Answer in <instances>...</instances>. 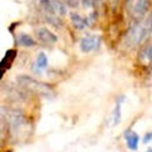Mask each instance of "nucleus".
<instances>
[{
  "label": "nucleus",
  "mask_w": 152,
  "mask_h": 152,
  "mask_svg": "<svg viewBox=\"0 0 152 152\" xmlns=\"http://www.w3.org/2000/svg\"><path fill=\"white\" fill-rule=\"evenodd\" d=\"M94 15H95V14L93 13V14H90L89 17L83 18L77 13H71L70 14V19H71V23H72V26L76 28V29L81 31V29H85L86 27L90 26V23L94 20Z\"/></svg>",
  "instance_id": "nucleus-5"
},
{
  "label": "nucleus",
  "mask_w": 152,
  "mask_h": 152,
  "mask_svg": "<svg viewBox=\"0 0 152 152\" xmlns=\"http://www.w3.org/2000/svg\"><path fill=\"white\" fill-rule=\"evenodd\" d=\"M3 118L7 121L8 128L13 136L19 134V132L26 126V117L19 109H5V114L3 113Z\"/></svg>",
  "instance_id": "nucleus-2"
},
{
  "label": "nucleus",
  "mask_w": 152,
  "mask_h": 152,
  "mask_svg": "<svg viewBox=\"0 0 152 152\" xmlns=\"http://www.w3.org/2000/svg\"><path fill=\"white\" fill-rule=\"evenodd\" d=\"M17 45L20 47H33L36 45L34 39L29 36V34H24V33H20V34L17 36Z\"/></svg>",
  "instance_id": "nucleus-11"
},
{
  "label": "nucleus",
  "mask_w": 152,
  "mask_h": 152,
  "mask_svg": "<svg viewBox=\"0 0 152 152\" xmlns=\"http://www.w3.org/2000/svg\"><path fill=\"white\" fill-rule=\"evenodd\" d=\"M151 141H152V132H147L143 137V140H142V142H143L145 145H147V143H150Z\"/></svg>",
  "instance_id": "nucleus-15"
},
{
  "label": "nucleus",
  "mask_w": 152,
  "mask_h": 152,
  "mask_svg": "<svg viewBox=\"0 0 152 152\" xmlns=\"http://www.w3.org/2000/svg\"><path fill=\"white\" fill-rule=\"evenodd\" d=\"M52 3H53V8L56 10V14H58L61 17L67 14V8H66V4L64 0H52Z\"/></svg>",
  "instance_id": "nucleus-12"
},
{
  "label": "nucleus",
  "mask_w": 152,
  "mask_h": 152,
  "mask_svg": "<svg viewBox=\"0 0 152 152\" xmlns=\"http://www.w3.org/2000/svg\"><path fill=\"white\" fill-rule=\"evenodd\" d=\"M41 1V5L43 8L45 13L47 15H55L56 14V10L53 8V3H52V0H39Z\"/></svg>",
  "instance_id": "nucleus-13"
},
{
  "label": "nucleus",
  "mask_w": 152,
  "mask_h": 152,
  "mask_svg": "<svg viewBox=\"0 0 152 152\" xmlns=\"http://www.w3.org/2000/svg\"><path fill=\"white\" fill-rule=\"evenodd\" d=\"M123 137H124V141L127 143L128 150H131V151H137L138 150V143H140L138 133L132 131V129H127L124 132V134H123Z\"/></svg>",
  "instance_id": "nucleus-7"
},
{
  "label": "nucleus",
  "mask_w": 152,
  "mask_h": 152,
  "mask_svg": "<svg viewBox=\"0 0 152 152\" xmlns=\"http://www.w3.org/2000/svg\"><path fill=\"white\" fill-rule=\"evenodd\" d=\"M140 58L143 61V62H150V61H152V43L142 50Z\"/></svg>",
  "instance_id": "nucleus-14"
},
{
  "label": "nucleus",
  "mask_w": 152,
  "mask_h": 152,
  "mask_svg": "<svg viewBox=\"0 0 152 152\" xmlns=\"http://www.w3.org/2000/svg\"><path fill=\"white\" fill-rule=\"evenodd\" d=\"M109 1H110V4L114 7V5H115V3H117V0H109Z\"/></svg>",
  "instance_id": "nucleus-18"
},
{
  "label": "nucleus",
  "mask_w": 152,
  "mask_h": 152,
  "mask_svg": "<svg viewBox=\"0 0 152 152\" xmlns=\"http://www.w3.org/2000/svg\"><path fill=\"white\" fill-rule=\"evenodd\" d=\"M148 36H150V32L146 28L145 23L140 22V23H137V24H134L129 31H128L124 41H126V43H127L128 47H133L136 45L142 43V42H143Z\"/></svg>",
  "instance_id": "nucleus-3"
},
{
  "label": "nucleus",
  "mask_w": 152,
  "mask_h": 152,
  "mask_svg": "<svg viewBox=\"0 0 152 152\" xmlns=\"http://www.w3.org/2000/svg\"><path fill=\"white\" fill-rule=\"evenodd\" d=\"M94 1H96V3L99 4V3H100V1H102V0H94Z\"/></svg>",
  "instance_id": "nucleus-20"
},
{
  "label": "nucleus",
  "mask_w": 152,
  "mask_h": 152,
  "mask_svg": "<svg viewBox=\"0 0 152 152\" xmlns=\"http://www.w3.org/2000/svg\"><path fill=\"white\" fill-rule=\"evenodd\" d=\"M65 4H67V7H71V8H75L79 5V0H64Z\"/></svg>",
  "instance_id": "nucleus-16"
},
{
  "label": "nucleus",
  "mask_w": 152,
  "mask_h": 152,
  "mask_svg": "<svg viewBox=\"0 0 152 152\" xmlns=\"http://www.w3.org/2000/svg\"><path fill=\"white\" fill-rule=\"evenodd\" d=\"M17 81L22 88H24L27 90H31V91L41 95V96H45V98H52L53 96V91L51 90V88L48 86V85L45 84V83L38 81V80L31 77V76L20 75V76H18Z\"/></svg>",
  "instance_id": "nucleus-1"
},
{
  "label": "nucleus",
  "mask_w": 152,
  "mask_h": 152,
  "mask_svg": "<svg viewBox=\"0 0 152 152\" xmlns=\"http://www.w3.org/2000/svg\"><path fill=\"white\" fill-rule=\"evenodd\" d=\"M124 100V95H121L119 98L117 99V104L113 109V113H112V126H117L121 122V109H122V102Z\"/></svg>",
  "instance_id": "nucleus-10"
},
{
  "label": "nucleus",
  "mask_w": 152,
  "mask_h": 152,
  "mask_svg": "<svg viewBox=\"0 0 152 152\" xmlns=\"http://www.w3.org/2000/svg\"><path fill=\"white\" fill-rule=\"evenodd\" d=\"M145 152H152V147H147V150Z\"/></svg>",
  "instance_id": "nucleus-19"
},
{
  "label": "nucleus",
  "mask_w": 152,
  "mask_h": 152,
  "mask_svg": "<svg viewBox=\"0 0 152 152\" xmlns=\"http://www.w3.org/2000/svg\"><path fill=\"white\" fill-rule=\"evenodd\" d=\"M47 66H48V57H47L45 52H39L34 61V64L32 65V71L34 74L39 75L47 69Z\"/></svg>",
  "instance_id": "nucleus-8"
},
{
  "label": "nucleus",
  "mask_w": 152,
  "mask_h": 152,
  "mask_svg": "<svg viewBox=\"0 0 152 152\" xmlns=\"http://www.w3.org/2000/svg\"><path fill=\"white\" fill-rule=\"evenodd\" d=\"M81 3H83V5L85 8H90V7H93L94 0H81Z\"/></svg>",
  "instance_id": "nucleus-17"
},
{
  "label": "nucleus",
  "mask_w": 152,
  "mask_h": 152,
  "mask_svg": "<svg viewBox=\"0 0 152 152\" xmlns=\"http://www.w3.org/2000/svg\"><path fill=\"white\" fill-rule=\"evenodd\" d=\"M100 42H102V38L99 36H96V34H88V36H85V37H83L81 39H80V43H79L80 51L84 52V53L93 52V51L99 48Z\"/></svg>",
  "instance_id": "nucleus-4"
},
{
  "label": "nucleus",
  "mask_w": 152,
  "mask_h": 152,
  "mask_svg": "<svg viewBox=\"0 0 152 152\" xmlns=\"http://www.w3.org/2000/svg\"><path fill=\"white\" fill-rule=\"evenodd\" d=\"M36 36H37V39L39 42H42V43H45V45H53L57 41V37L46 27L37 28Z\"/></svg>",
  "instance_id": "nucleus-6"
},
{
  "label": "nucleus",
  "mask_w": 152,
  "mask_h": 152,
  "mask_svg": "<svg viewBox=\"0 0 152 152\" xmlns=\"http://www.w3.org/2000/svg\"><path fill=\"white\" fill-rule=\"evenodd\" d=\"M148 7H150V0H136L134 5L132 8L133 15L137 18L143 17L147 13V10H148Z\"/></svg>",
  "instance_id": "nucleus-9"
}]
</instances>
